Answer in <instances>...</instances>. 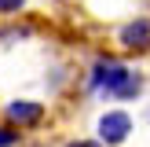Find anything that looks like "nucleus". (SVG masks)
Returning a JSON list of instances; mask_svg holds the SVG:
<instances>
[{
	"instance_id": "f257e3e1",
	"label": "nucleus",
	"mask_w": 150,
	"mask_h": 147,
	"mask_svg": "<svg viewBox=\"0 0 150 147\" xmlns=\"http://www.w3.org/2000/svg\"><path fill=\"white\" fill-rule=\"evenodd\" d=\"M84 88H88V96L128 103V99H139V96H143V74L132 70V66L125 63V59H117V55H99L88 66Z\"/></svg>"
},
{
	"instance_id": "f03ea898",
	"label": "nucleus",
	"mask_w": 150,
	"mask_h": 147,
	"mask_svg": "<svg viewBox=\"0 0 150 147\" xmlns=\"http://www.w3.org/2000/svg\"><path fill=\"white\" fill-rule=\"evenodd\" d=\"M132 132H136V118L121 107H110L95 118V140L106 147H125L132 140Z\"/></svg>"
},
{
	"instance_id": "7ed1b4c3",
	"label": "nucleus",
	"mask_w": 150,
	"mask_h": 147,
	"mask_svg": "<svg viewBox=\"0 0 150 147\" xmlns=\"http://www.w3.org/2000/svg\"><path fill=\"white\" fill-rule=\"evenodd\" d=\"M114 44L125 55H150V15H136V19L121 22L114 33Z\"/></svg>"
},
{
	"instance_id": "20e7f679",
	"label": "nucleus",
	"mask_w": 150,
	"mask_h": 147,
	"mask_svg": "<svg viewBox=\"0 0 150 147\" xmlns=\"http://www.w3.org/2000/svg\"><path fill=\"white\" fill-rule=\"evenodd\" d=\"M4 121L15 125V129H22V132L44 129L48 107H44L40 99H11V103H4Z\"/></svg>"
},
{
	"instance_id": "39448f33",
	"label": "nucleus",
	"mask_w": 150,
	"mask_h": 147,
	"mask_svg": "<svg viewBox=\"0 0 150 147\" xmlns=\"http://www.w3.org/2000/svg\"><path fill=\"white\" fill-rule=\"evenodd\" d=\"M0 147H22V129L0 121Z\"/></svg>"
},
{
	"instance_id": "423d86ee",
	"label": "nucleus",
	"mask_w": 150,
	"mask_h": 147,
	"mask_svg": "<svg viewBox=\"0 0 150 147\" xmlns=\"http://www.w3.org/2000/svg\"><path fill=\"white\" fill-rule=\"evenodd\" d=\"M62 147H106V143H99L95 136H73V140H66Z\"/></svg>"
},
{
	"instance_id": "0eeeda50",
	"label": "nucleus",
	"mask_w": 150,
	"mask_h": 147,
	"mask_svg": "<svg viewBox=\"0 0 150 147\" xmlns=\"http://www.w3.org/2000/svg\"><path fill=\"white\" fill-rule=\"evenodd\" d=\"M29 0H0V15H18Z\"/></svg>"
},
{
	"instance_id": "6e6552de",
	"label": "nucleus",
	"mask_w": 150,
	"mask_h": 147,
	"mask_svg": "<svg viewBox=\"0 0 150 147\" xmlns=\"http://www.w3.org/2000/svg\"><path fill=\"white\" fill-rule=\"evenodd\" d=\"M22 147H51V143H44V140H33V143H22Z\"/></svg>"
}]
</instances>
